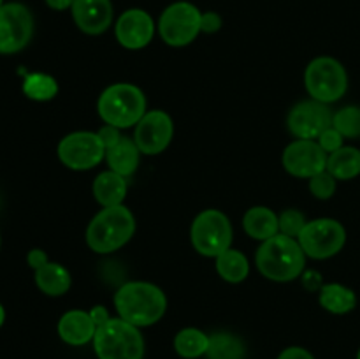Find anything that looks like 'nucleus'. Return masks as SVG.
<instances>
[{"instance_id":"nucleus-25","label":"nucleus","mask_w":360,"mask_h":359,"mask_svg":"<svg viewBox=\"0 0 360 359\" xmlns=\"http://www.w3.org/2000/svg\"><path fill=\"white\" fill-rule=\"evenodd\" d=\"M217 271L229 284H241L250 275L248 257L241 250L229 248L217 257Z\"/></svg>"},{"instance_id":"nucleus-18","label":"nucleus","mask_w":360,"mask_h":359,"mask_svg":"<svg viewBox=\"0 0 360 359\" xmlns=\"http://www.w3.org/2000/svg\"><path fill=\"white\" fill-rule=\"evenodd\" d=\"M127 180L125 176L118 175L115 171H104L95 178L94 185H91V192H94L95 201L101 204L102 208L120 206L123 204L127 197Z\"/></svg>"},{"instance_id":"nucleus-29","label":"nucleus","mask_w":360,"mask_h":359,"mask_svg":"<svg viewBox=\"0 0 360 359\" xmlns=\"http://www.w3.org/2000/svg\"><path fill=\"white\" fill-rule=\"evenodd\" d=\"M280 232L285 236H290V238H299L301 231L304 229V225L308 224L304 215L301 213L295 208H288V210L281 211L280 213Z\"/></svg>"},{"instance_id":"nucleus-20","label":"nucleus","mask_w":360,"mask_h":359,"mask_svg":"<svg viewBox=\"0 0 360 359\" xmlns=\"http://www.w3.org/2000/svg\"><path fill=\"white\" fill-rule=\"evenodd\" d=\"M35 284L41 289V292H44L46 296H63L65 292H69L70 285H72V278L67 267H63L62 264L51 263V260H46L44 264H41L39 267H35Z\"/></svg>"},{"instance_id":"nucleus-33","label":"nucleus","mask_w":360,"mask_h":359,"mask_svg":"<svg viewBox=\"0 0 360 359\" xmlns=\"http://www.w3.org/2000/svg\"><path fill=\"white\" fill-rule=\"evenodd\" d=\"M220 28H221L220 14L213 13V11L202 14V20H200V30L206 32V34H214V32H218Z\"/></svg>"},{"instance_id":"nucleus-38","label":"nucleus","mask_w":360,"mask_h":359,"mask_svg":"<svg viewBox=\"0 0 360 359\" xmlns=\"http://www.w3.org/2000/svg\"><path fill=\"white\" fill-rule=\"evenodd\" d=\"M4 322H6V310H4V306L0 305V327L4 326Z\"/></svg>"},{"instance_id":"nucleus-17","label":"nucleus","mask_w":360,"mask_h":359,"mask_svg":"<svg viewBox=\"0 0 360 359\" xmlns=\"http://www.w3.org/2000/svg\"><path fill=\"white\" fill-rule=\"evenodd\" d=\"M56 331H58V336L62 338V341H65L67 345L81 347V345L94 341L97 326H95L90 312L69 310V312H65L60 317Z\"/></svg>"},{"instance_id":"nucleus-7","label":"nucleus","mask_w":360,"mask_h":359,"mask_svg":"<svg viewBox=\"0 0 360 359\" xmlns=\"http://www.w3.org/2000/svg\"><path fill=\"white\" fill-rule=\"evenodd\" d=\"M304 87L311 99L323 104H333L343 99L348 90L347 69L333 56H319L306 67Z\"/></svg>"},{"instance_id":"nucleus-3","label":"nucleus","mask_w":360,"mask_h":359,"mask_svg":"<svg viewBox=\"0 0 360 359\" xmlns=\"http://www.w3.org/2000/svg\"><path fill=\"white\" fill-rule=\"evenodd\" d=\"M136 232V218L125 206L102 208L86 229V243L95 253H112L125 246Z\"/></svg>"},{"instance_id":"nucleus-8","label":"nucleus","mask_w":360,"mask_h":359,"mask_svg":"<svg viewBox=\"0 0 360 359\" xmlns=\"http://www.w3.org/2000/svg\"><path fill=\"white\" fill-rule=\"evenodd\" d=\"M306 257L323 260L330 259L343 250L347 231L343 224L334 218H315L304 225L297 238Z\"/></svg>"},{"instance_id":"nucleus-21","label":"nucleus","mask_w":360,"mask_h":359,"mask_svg":"<svg viewBox=\"0 0 360 359\" xmlns=\"http://www.w3.org/2000/svg\"><path fill=\"white\" fill-rule=\"evenodd\" d=\"M105 160H108L111 171L129 178L139 168L141 150L137 148L136 141L130 137H122L116 146L105 150Z\"/></svg>"},{"instance_id":"nucleus-24","label":"nucleus","mask_w":360,"mask_h":359,"mask_svg":"<svg viewBox=\"0 0 360 359\" xmlns=\"http://www.w3.org/2000/svg\"><path fill=\"white\" fill-rule=\"evenodd\" d=\"M207 359H245V341L229 331H217L210 334V347L206 352Z\"/></svg>"},{"instance_id":"nucleus-27","label":"nucleus","mask_w":360,"mask_h":359,"mask_svg":"<svg viewBox=\"0 0 360 359\" xmlns=\"http://www.w3.org/2000/svg\"><path fill=\"white\" fill-rule=\"evenodd\" d=\"M23 92L32 101L46 102L56 97V94H58V83L49 74L34 73L25 77Z\"/></svg>"},{"instance_id":"nucleus-40","label":"nucleus","mask_w":360,"mask_h":359,"mask_svg":"<svg viewBox=\"0 0 360 359\" xmlns=\"http://www.w3.org/2000/svg\"><path fill=\"white\" fill-rule=\"evenodd\" d=\"M4 6V0H0V7H2Z\"/></svg>"},{"instance_id":"nucleus-26","label":"nucleus","mask_w":360,"mask_h":359,"mask_svg":"<svg viewBox=\"0 0 360 359\" xmlns=\"http://www.w3.org/2000/svg\"><path fill=\"white\" fill-rule=\"evenodd\" d=\"M210 334L197 327H185L174 336V351L183 359H199L206 355Z\"/></svg>"},{"instance_id":"nucleus-16","label":"nucleus","mask_w":360,"mask_h":359,"mask_svg":"<svg viewBox=\"0 0 360 359\" xmlns=\"http://www.w3.org/2000/svg\"><path fill=\"white\" fill-rule=\"evenodd\" d=\"M74 23L81 32L88 35H101L112 23L111 0H74L72 7Z\"/></svg>"},{"instance_id":"nucleus-1","label":"nucleus","mask_w":360,"mask_h":359,"mask_svg":"<svg viewBox=\"0 0 360 359\" xmlns=\"http://www.w3.org/2000/svg\"><path fill=\"white\" fill-rule=\"evenodd\" d=\"M115 308L120 319L137 327L157 324L167 312V296L150 282H127L116 291Z\"/></svg>"},{"instance_id":"nucleus-14","label":"nucleus","mask_w":360,"mask_h":359,"mask_svg":"<svg viewBox=\"0 0 360 359\" xmlns=\"http://www.w3.org/2000/svg\"><path fill=\"white\" fill-rule=\"evenodd\" d=\"M327 157L329 155L322 150V146L316 141L295 139L285 148L281 162H283V168L288 175L295 176V178L309 180L311 176L326 171Z\"/></svg>"},{"instance_id":"nucleus-10","label":"nucleus","mask_w":360,"mask_h":359,"mask_svg":"<svg viewBox=\"0 0 360 359\" xmlns=\"http://www.w3.org/2000/svg\"><path fill=\"white\" fill-rule=\"evenodd\" d=\"M60 162L72 171H88L105 158V148L97 132L77 130L70 132L58 143Z\"/></svg>"},{"instance_id":"nucleus-23","label":"nucleus","mask_w":360,"mask_h":359,"mask_svg":"<svg viewBox=\"0 0 360 359\" xmlns=\"http://www.w3.org/2000/svg\"><path fill=\"white\" fill-rule=\"evenodd\" d=\"M327 171L341 182L357 178L360 175V150L355 146H343L327 157Z\"/></svg>"},{"instance_id":"nucleus-32","label":"nucleus","mask_w":360,"mask_h":359,"mask_svg":"<svg viewBox=\"0 0 360 359\" xmlns=\"http://www.w3.org/2000/svg\"><path fill=\"white\" fill-rule=\"evenodd\" d=\"M120 130H122V129H118V127H115V125H108V123H105L104 127H101V129H98V132H97L98 139H101V143L104 144L105 150L116 146V144L122 141L123 136L120 134Z\"/></svg>"},{"instance_id":"nucleus-35","label":"nucleus","mask_w":360,"mask_h":359,"mask_svg":"<svg viewBox=\"0 0 360 359\" xmlns=\"http://www.w3.org/2000/svg\"><path fill=\"white\" fill-rule=\"evenodd\" d=\"M90 315H91V319H94L95 326H97V327L102 326V324L108 322V320L111 319V315H109L108 308H105V306H102V305L94 306V308L90 310Z\"/></svg>"},{"instance_id":"nucleus-9","label":"nucleus","mask_w":360,"mask_h":359,"mask_svg":"<svg viewBox=\"0 0 360 359\" xmlns=\"http://www.w3.org/2000/svg\"><path fill=\"white\" fill-rule=\"evenodd\" d=\"M202 13L190 2H174L162 13L158 32L165 44L181 48L190 44L200 34Z\"/></svg>"},{"instance_id":"nucleus-22","label":"nucleus","mask_w":360,"mask_h":359,"mask_svg":"<svg viewBox=\"0 0 360 359\" xmlns=\"http://www.w3.org/2000/svg\"><path fill=\"white\" fill-rule=\"evenodd\" d=\"M319 301L327 312L334 315H345L357 306V296L343 284H326L320 287Z\"/></svg>"},{"instance_id":"nucleus-36","label":"nucleus","mask_w":360,"mask_h":359,"mask_svg":"<svg viewBox=\"0 0 360 359\" xmlns=\"http://www.w3.org/2000/svg\"><path fill=\"white\" fill-rule=\"evenodd\" d=\"M27 260H28V264H30L32 270H35V267H39L41 264H44L46 260H48V256H46L44 250L34 248V250H30V252H28Z\"/></svg>"},{"instance_id":"nucleus-37","label":"nucleus","mask_w":360,"mask_h":359,"mask_svg":"<svg viewBox=\"0 0 360 359\" xmlns=\"http://www.w3.org/2000/svg\"><path fill=\"white\" fill-rule=\"evenodd\" d=\"M46 4L55 11H65L72 7L74 0H46Z\"/></svg>"},{"instance_id":"nucleus-4","label":"nucleus","mask_w":360,"mask_h":359,"mask_svg":"<svg viewBox=\"0 0 360 359\" xmlns=\"http://www.w3.org/2000/svg\"><path fill=\"white\" fill-rule=\"evenodd\" d=\"M97 113L102 122L118 129L136 127L146 115V97L132 83H115L105 88L97 101Z\"/></svg>"},{"instance_id":"nucleus-39","label":"nucleus","mask_w":360,"mask_h":359,"mask_svg":"<svg viewBox=\"0 0 360 359\" xmlns=\"http://www.w3.org/2000/svg\"><path fill=\"white\" fill-rule=\"evenodd\" d=\"M357 359H360V348H359V352H357Z\"/></svg>"},{"instance_id":"nucleus-6","label":"nucleus","mask_w":360,"mask_h":359,"mask_svg":"<svg viewBox=\"0 0 360 359\" xmlns=\"http://www.w3.org/2000/svg\"><path fill=\"white\" fill-rule=\"evenodd\" d=\"M232 234L234 232L229 217L214 208L200 211L190 227V241L195 252L213 259L231 248Z\"/></svg>"},{"instance_id":"nucleus-28","label":"nucleus","mask_w":360,"mask_h":359,"mask_svg":"<svg viewBox=\"0 0 360 359\" xmlns=\"http://www.w3.org/2000/svg\"><path fill=\"white\" fill-rule=\"evenodd\" d=\"M333 127L345 139H359L360 137V108L359 106H345L338 109L333 116Z\"/></svg>"},{"instance_id":"nucleus-15","label":"nucleus","mask_w":360,"mask_h":359,"mask_svg":"<svg viewBox=\"0 0 360 359\" xmlns=\"http://www.w3.org/2000/svg\"><path fill=\"white\" fill-rule=\"evenodd\" d=\"M116 39L127 49H143L155 35L153 18L143 9H129L118 18L115 27Z\"/></svg>"},{"instance_id":"nucleus-5","label":"nucleus","mask_w":360,"mask_h":359,"mask_svg":"<svg viewBox=\"0 0 360 359\" xmlns=\"http://www.w3.org/2000/svg\"><path fill=\"white\" fill-rule=\"evenodd\" d=\"M91 344L98 359H143L146 348L141 327L120 317L98 326Z\"/></svg>"},{"instance_id":"nucleus-30","label":"nucleus","mask_w":360,"mask_h":359,"mask_svg":"<svg viewBox=\"0 0 360 359\" xmlns=\"http://www.w3.org/2000/svg\"><path fill=\"white\" fill-rule=\"evenodd\" d=\"M336 182L338 180L326 169V171L319 172V175L309 178V192H311L316 199H330V197L336 194Z\"/></svg>"},{"instance_id":"nucleus-2","label":"nucleus","mask_w":360,"mask_h":359,"mask_svg":"<svg viewBox=\"0 0 360 359\" xmlns=\"http://www.w3.org/2000/svg\"><path fill=\"white\" fill-rule=\"evenodd\" d=\"M255 264L267 280L285 284L301 277L306 266V253L297 239L278 232L259 246Z\"/></svg>"},{"instance_id":"nucleus-12","label":"nucleus","mask_w":360,"mask_h":359,"mask_svg":"<svg viewBox=\"0 0 360 359\" xmlns=\"http://www.w3.org/2000/svg\"><path fill=\"white\" fill-rule=\"evenodd\" d=\"M333 116L329 104L309 99L295 104L287 116V127L297 139H319L320 134L333 127Z\"/></svg>"},{"instance_id":"nucleus-34","label":"nucleus","mask_w":360,"mask_h":359,"mask_svg":"<svg viewBox=\"0 0 360 359\" xmlns=\"http://www.w3.org/2000/svg\"><path fill=\"white\" fill-rule=\"evenodd\" d=\"M278 359H315L308 348L302 347H287L280 352Z\"/></svg>"},{"instance_id":"nucleus-31","label":"nucleus","mask_w":360,"mask_h":359,"mask_svg":"<svg viewBox=\"0 0 360 359\" xmlns=\"http://www.w3.org/2000/svg\"><path fill=\"white\" fill-rule=\"evenodd\" d=\"M343 141L345 137L341 136L334 127H329V129H326L322 134H320L316 143H319L320 146H322V150L329 155V153H334L336 150H340V148H343L345 146Z\"/></svg>"},{"instance_id":"nucleus-19","label":"nucleus","mask_w":360,"mask_h":359,"mask_svg":"<svg viewBox=\"0 0 360 359\" xmlns=\"http://www.w3.org/2000/svg\"><path fill=\"white\" fill-rule=\"evenodd\" d=\"M243 227L250 238L266 241L280 232V218L271 208L253 206L243 217Z\"/></svg>"},{"instance_id":"nucleus-13","label":"nucleus","mask_w":360,"mask_h":359,"mask_svg":"<svg viewBox=\"0 0 360 359\" xmlns=\"http://www.w3.org/2000/svg\"><path fill=\"white\" fill-rule=\"evenodd\" d=\"M174 137V123L172 118L162 109H151L139 120L134 129V137L137 148L144 155H158L167 150Z\"/></svg>"},{"instance_id":"nucleus-11","label":"nucleus","mask_w":360,"mask_h":359,"mask_svg":"<svg viewBox=\"0 0 360 359\" xmlns=\"http://www.w3.org/2000/svg\"><path fill=\"white\" fill-rule=\"evenodd\" d=\"M34 35V16L20 2L4 4L0 7V55L21 51Z\"/></svg>"}]
</instances>
